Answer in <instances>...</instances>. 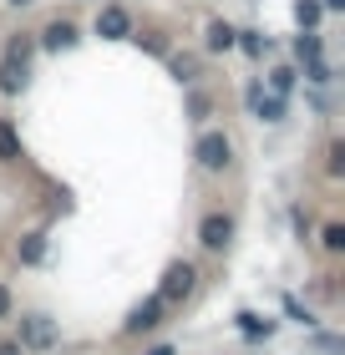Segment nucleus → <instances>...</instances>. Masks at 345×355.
I'll use <instances>...</instances> for the list:
<instances>
[{"instance_id": "1", "label": "nucleus", "mask_w": 345, "mask_h": 355, "mask_svg": "<svg viewBox=\"0 0 345 355\" xmlns=\"http://www.w3.org/2000/svg\"><path fill=\"white\" fill-rule=\"evenodd\" d=\"M193 157H199L203 173H224L228 163H234V142H228V132L208 127V132H199V142H193Z\"/></svg>"}, {"instance_id": "2", "label": "nucleus", "mask_w": 345, "mask_h": 355, "mask_svg": "<svg viewBox=\"0 0 345 355\" xmlns=\"http://www.w3.org/2000/svg\"><path fill=\"white\" fill-rule=\"evenodd\" d=\"M193 279H199V269H193V264H183V259H178V264H168V274H162V289H158V300H162V304L188 300V295H193Z\"/></svg>"}, {"instance_id": "3", "label": "nucleus", "mask_w": 345, "mask_h": 355, "mask_svg": "<svg viewBox=\"0 0 345 355\" xmlns=\"http://www.w3.org/2000/svg\"><path fill=\"white\" fill-rule=\"evenodd\" d=\"M21 350H51L56 345V320L51 315H26L21 320Z\"/></svg>"}, {"instance_id": "4", "label": "nucleus", "mask_w": 345, "mask_h": 355, "mask_svg": "<svg viewBox=\"0 0 345 355\" xmlns=\"http://www.w3.org/2000/svg\"><path fill=\"white\" fill-rule=\"evenodd\" d=\"M228 239H234V218H228V214H208V218L199 223V244H203L208 254H224Z\"/></svg>"}, {"instance_id": "5", "label": "nucleus", "mask_w": 345, "mask_h": 355, "mask_svg": "<svg viewBox=\"0 0 345 355\" xmlns=\"http://www.w3.org/2000/svg\"><path fill=\"white\" fill-rule=\"evenodd\" d=\"M96 36H102V41H127V36H133V15H127L122 6H102V15H96Z\"/></svg>"}, {"instance_id": "6", "label": "nucleus", "mask_w": 345, "mask_h": 355, "mask_svg": "<svg viewBox=\"0 0 345 355\" xmlns=\"http://www.w3.org/2000/svg\"><path fill=\"white\" fill-rule=\"evenodd\" d=\"M244 96H249V112H254L259 122H279V117H285V96L264 92L259 82H249V92H244Z\"/></svg>"}, {"instance_id": "7", "label": "nucleus", "mask_w": 345, "mask_h": 355, "mask_svg": "<svg viewBox=\"0 0 345 355\" xmlns=\"http://www.w3.org/2000/svg\"><path fill=\"white\" fill-rule=\"evenodd\" d=\"M162 310H168V304H162L158 295L153 300H142L133 315H127V335H142V330H158L162 325Z\"/></svg>"}, {"instance_id": "8", "label": "nucleus", "mask_w": 345, "mask_h": 355, "mask_svg": "<svg viewBox=\"0 0 345 355\" xmlns=\"http://www.w3.org/2000/svg\"><path fill=\"white\" fill-rule=\"evenodd\" d=\"M234 325H239L244 340H269V335H274V320H269V315H254V310H239Z\"/></svg>"}, {"instance_id": "9", "label": "nucleus", "mask_w": 345, "mask_h": 355, "mask_svg": "<svg viewBox=\"0 0 345 355\" xmlns=\"http://www.w3.org/2000/svg\"><path fill=\"white\" fill-rule=\"evenodd\" d=\"M71 41H76V26H71V21H61V15L41 31V46H46V51H67Z\"/></svg>"}, {"instance_id": "10", "label": "nucleus", "mask_w": 345, "mask_h": 355, "mask_svg": "<svg viewBox=\"0 0 345 355\" xmlns=\"http://www.w3.org/2000/svg\"><path fill=\"white\" fill-rule=\"evenodd\" d=\"M203 46H208V51H234V26H228V21H213Z\"/></svg>"}, {"instance_id": "11", "label": "nucleus", "mask_w": 345, "mask_h": 355, "mask_svg": "<svg viewBox=\"0 0 345 355\" xmlns=\"http://www.w3.org/2000/svg\"><path fill=\"white\" fill-rule=\"evenodd\" d=\"M21 157V137H15V127L0 117V163H15Z\"/></svg>"}, {"instance_id": "12", "label": "nucleus", "mask_w": 345, "mask_h": 355, "mask_svg": "<svg viewBox=\"0 0 345 355\" xmlns=\"http://www.w3.org/2000/svg\"><path fill=\"white\" fill-rule=\"evenodd\" d=\"M294 82H300V71H294V67H274V71H269V92H274V96H289Z\"/></svg>"}, {"instance_id": "13", "label": "nucleus", "mask_w": 345, "mask_h": 355, "mask_svg": "<svg viewBox=\"0 0 345 355\" xmlns=\"http://www.w3.org/2000/svg\"><path fill=\"white\" fill-rule=\"evenodd\" d=\"M234 46H244L249 56H264L269 51V36H259V31H234Z\"/></svg>"}, {"instance_id": "14", "label": "nucleus", "mask_w": 345, "mask_h": 355, "mask_svg": "<svg viewBox=\"0 0 345 355\" xmlns=\"http://www.w3.org/2000/svg\"><path fill=\"white\" fill-rule=\"evenodd\" d=\"M294 56H300L305 67H310V61H320V31H305V36L294 41Z\"/></svg>"}, {"instance_id": "15", "label": "nucleus", "mask_w": 345, "mask_h": 355, "mask_svg": "<svg viewBox=\"0 0 345 355\" xmlns=\"http://www.w3.org/2000/svg\"><path fill=\"white\" fill-rule=\"evenodd\" d=\"M31 51H36V41H31V36H15V41L6 46V61H10V67H26Z\"/></svg>"}, {"instance_id": "16", "label": "nucleus", "mask_w": 345, "mask_h": 355, "mask_svg": "<svg viewBox=\"0 0 345 355\" xmlns=\"http://www.w3.org/2000/svg\"><path fill=\"white\" fill-rule=\"evenodd\" d=\"M46 259V239L41 234H26L21 239V264H41Z\"/></svg>"}, {"instance_id": "17", "label": "nucleus", "mask_w": 345, "mask_h": 355, "mask_svg": "<svg viewBox=\"0 0 345 355\" xmlns=\"http://www.w3.org/2000/svg\"><path fill=\"white\" fill-rule=\"evenodd\" d=\"M21 87H26V67H10V61H6V67H0V92L15 96Z\"/></svg>"}, {"instance_id": "18", "label": "nucleus", "mask_w": 345, "mask_h": 355, "mask_svg": "<svg viewBox=\"0 0 345 355\" xmlns=\"http://www.w3.org/2000/svg\"><path fill=\"white\" fill-rule=\"evenodd\" d=\"M294 15H300V26H305V31H315V26H320V15H325V6H320V0H300V6H294Z\"/></svg>"}, {"instance_id": "19", "label": "nucleus", "mask_w": 345, "mask_h": 355, "mask_svg": "<svg viewBox=\"0 0 345 355\" xmlns=\"http://www.w3.org/2000/svg\"><path fill=\"white\" fill-rule=\"evenodd\" d=\"M168 71L178 76V82H199V61H193V56H173Z\"/></svg>"}, {"instance_id": "20", "label": "nucleus", "mask_w": 345, "mask_h": 355, "mask_svg": "<svg viewBox=\"0 0 345 355\" xmlns=\"http://www.w3.org/2000/svg\"><path fill=\"white\" fill-rule=\"evenodd\" d=\"M320 244L330 249V254H340V249H345V229H340V223H330V229H325V239H320Z\"/></svg>"}, {"instance_id": "21", "label": "nucleus", "mask_w": 345, "mask_h": 355, "mask_svg": "<svg viewBox=\"0 0 345 355\" xmlns=\"http://www.w3.org/2000/svg\"><path fill=\"white\" fill-rule=\"evenodd\" d=\"M345 173V142H330V178Z\"/></svg>"}, {"instance_id": "22", "label": "nucleus", "mask_w": 345, "mask_h": 355, "mask_svg": "<svg viewBox=\"0 0 345 355\" xmlns=\"http://www.w3.org/2000/svg\"><path fill=\"white\" fill-rule=\"evenodd\" d=\"M285 315L300 320V325H310V310H300V300H294V295H285Z\"/></svg>"}, {"instance_id": "23", "label": "nucleus", "mask_w": 345, "mask_h": 355, "mask_svg": "<svg viewBox=\"0 0 345 355\" xmlns=\"http://www.w3.org/2000/svg\"><path fill=\"white\" fill-rule=\"evenodd\" d=\"M10 310H15V300H10V289H6V284H0V320H6Z\"/></svg>"}, {"instance_id": "24", "label": "nucleus", "mask_w": 345, "mask_h": 355, "mask_svg": "<svg viewBox=\"0 0 345 355\" xmlns=\"http://www.w3.org/2000/svg\"><path fill=\"white\" fill-rule=\"evenodd\" d=\"M0 355H26V350H21V345H15V340H10V345H0Z\"/></svg>"}, {"instance_id": "25", "label": "nucleus", "mask_w": 345, "mask_h": 355, "mask_svg": "<svg viewBox=\"0 0 345 355\" xmlns=\"http://www.w3.org/2000/svg\"><path fill=\"white\" fill-rule=\"evenodd\" d=\"M147 355H173V345H153V350H147Z\"/></svg>"}, {"instance_id": "26", "label": "nucleus", "mask_w": 345, "mask_h": 355, "mask_svg": "<svg viewBox=\"0 0 345 355\" xmlns=\"http://www.w3.org/2000/svg\"><path fill=\"white\" fill-rule=\"evenodd\" d=\"M320 6H325V10H340V6H345V0H320Z\"/></svg>"}, {"instance_id": "27", "label": "nucleus", "mask_w": 345, "mask_h": 355, "mask_svg": "<svg viewBox=\"0 0 345 355\" xmlns=\"http://www.w3.org/2000/svg\"><path fill=\"white\" fill-rule=\"evenodd\" d=\"M10 6H31V0H10Z\"/></svg>"}]
</instances>
